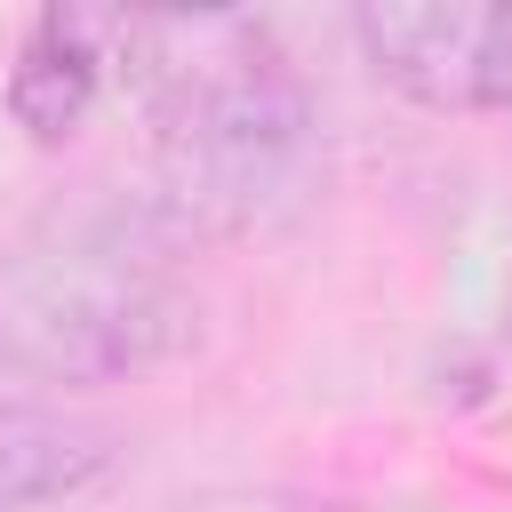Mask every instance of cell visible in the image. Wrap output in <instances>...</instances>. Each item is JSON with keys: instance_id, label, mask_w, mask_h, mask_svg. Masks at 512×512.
<instances>
[{"instance_id": "obj_3", "label": "cell", "mask_w": 512, "mask_h": 512, "mask_svg": "<svg viewBox=\"0 0 512 512\" xmlns=\"http://www.w3.org/2000/svg\"><path fill=\"white\" fill-rule=\"evenodd\" d=\"M376 80L424 112H512V8L480 0H384L352 16Z\"/></svg>"}, {"instance_id": "obj_5", "label": "cell", "mask_w": 512, "mask_h": 512, "mask_svg": "<svg viewBox=\"0 0 512 512\" xmlns=\"http://www.w3.org/2000/svg\"><path fill=\"white\" fill-rule=\"evenodd\" d=\"M104 464H112V432L96 416L0 400V512L80 496L88 480H104Z\"/></svg>"}, {"instance_id": "obj_4", "label": "cell", "mask_w": 512, "mask_h": 512, "mask_svg": "<svg viewBox=\"0 0 512 512\" xmlns=\"http://www.w3.org/2000/svg\"><path fill=\"white\" fill-rule=\"evenodd\" d=\"M104 24L96 16H72V8H48L32 16L24 48H16V72H8V112L32 144H64L88 128L96 112V88H104Z\"/></svg>"}, {"instance_id": "obj_2", "label": "cell", "mask_w": 512, "mask_h": 512, "mask_svg": "<svg viewBox=\"0 0 512 512\" xmlns=\"http://www.w3.org/2000/svg\"><path fill=\"white\" fill-rule=\"evenodd\" d=\"M192 344L200 296L112 224H72L0 264V376L88 392L152 376Z\"/></svg>"}, {"instance_id": "obj_1", "label": "cell", "mask_w": 512, "mask_h": 512, "mask_svg": "<svg viewBox=\"0 0 512 512\" xmlns=\"http://www.w3.org/2000/svg\"><path fill=\"white\" fill-rule=\"evenodd\" d=\"M152 56V184L192 240H248L288 224L320 184L312 96L288 56L240 16L144 24Z\"/></svg>"}]
</instances>
